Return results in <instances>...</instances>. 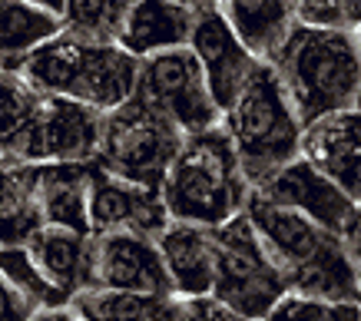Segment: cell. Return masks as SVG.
<instances>
[{
  "label": "cell",
  "mask_w": 361,
  "mask_h": 321,
  "mask_svg": "<svg viewBox=\"0 0 361 321\" xmlns=\"http://www.w3.org/2000/svg\"><path fill=\"white\" fill-rule=\"evenodd\" d=\"M37 4H47V7H63V0H37Z\"/></svg>",
  "instance_id": "29"
},
{
  "label": "cell",
  "mask_w": 361,
  "mask_h": 321,
  "mask_svg": "<svg viewBox=\"0 0 361 321\" xmlns=\"http://www.w3.org/2000/svg\"><path fill=\"white\" fill-rule=\"evenodd\" d=\"M66 20L73 30H83L90 37H103L110 30H120L133 0H63Z\"/></svg>",
  "instance_id": "25"
},
{
  "label": "cell",
  "mask_w": 361,
  "mask_h": 321,
  "mask_svg": "<svg viewBox=\"0 0 361 321\" xmlns=\"http://www.w3.org/2000/svg\"><path fill=\"white\" fill-rule=\"evenodd\" d=\"M298 11L315 27L338 30V27H348V23L355 27V20H358V0H298Z\"/></svg>",
  "instance_id": "27"
},
{
  "label": "cell",
  "mask_w": 361,
  "mask_h": 321,
  "mask_svg": "<svg viewBox=\"0 0 361 321\" xmlns=\"http://www.w3.org/2000/svg\"><path fill=\"white\" fill-rule=\"evenodd\" d=\"M176 153H179V139L173 122L146 103H130L116 110L103 130L106 166L136 186H159L173 166Z\"/></svg>",
  "instance_id": "7"
},
{
  "label": "cell",
  "mask_w": 361,
  "mask_h": 321,
  "mask_svg": "<svg viewBox=\"0 0 361 321\" xmlns=\"http://www.w3.org/2000/svg\"><path fill=\"white\" fill-rule=\"evenodd\" d=\"M99 139L97 116L77 100H40L33 122L23 136L17 156L20 159H80Z\"/></svg>",
  "instance_id": "10"
},
{
  "label": "cell",
  "mask_w": 361,
  "mask_h": 321,
  "mask_svg": "<svg viewBox=\"0 0 361 321\" xmlns=\"http://www.w3.org/2000/svg\"><path fill=\"white\" fill-rule=\"evenodd\" d=\"M186 7L176 0H133L130 13L120 27V44L126 54H149L159 46H176L189 37Z\"/></svg>",
  "instance_id": "15"
},
{
  "label": "cell",
  "mask_w": 361,
  "mask_h": 321,
  "mask_svg": "<svg viewBox=\"0 0 361 321\" xmlns=\"http://www.w3.org/2000/svg\"><path fill=\"white\" fill-rule=\"evenodd\" d=\"M269 315H272V318H341V315L355 318V305L302 295V298H279L272 308H269Z\"/></svg>",
  "instance_id": "26"
},
{
  "label": "cell",
  "mask_w": 361,
  "mask_h": 321,
  "mask_svg": "<svg viewBox=\"0 0 361 321\" xmlns=\"http://www.w3.org/2000/svg\"><path fill=\"white\" fill-rule=\"evenodd\" d=\"M239 159L232 143L216 130H199L166 172V212L219 225L239 206Z\"/></svg>",
  "instance_id": "3"
},
{
  "label": "cell",
  "mask_w": 361,
  "mask_h": 321,
  "mask_svg": "<svg viewBox=\"0 0 361 321\" xmlns=\"http://www.w3.org/2000/svg\"><path fill=\"white\" fill-rule=\"evenodd\" d=\"M163 265L183 295L212 291V235L196 225H176L159 239Z\"/></svg>",
  "instance_id": "18"
},
{
  "label": "cell",
  "mask_w": 361,
  "mask_h": 321,
  "mask_svg": "<svg viewBox=\"0 0 361 321\" xmlns=\"http://www.w3.org/2000/svg\"><path fill=\"white\" fill-rule=\"evenodd\" d=\"M269 202L288 206V209L302 212L305 219L318 222L322 229H329L338 239H355L358 235V212L355 199L348 192H341L331 179H325L308 159L285 163L275 172H269L262 192Z\"/></svg>",
  "instance_id": "9"
},
{
  "label": "cell",
  "mask_w": 361,
  "mask_h": 321,
  "mask_svg": "<svg viewBox=\"0 0 361 321\" xmlns=\"http://www.w3.org/2000/svg\"><path fill=\"white\" fill-rule=\"evenodd\" d=\"M56 30L50 13L23 0H0V60H17Z\"/></svg>",
  "instance_id": "21"
},
{
  "label": "cell",
  "mask_w": 361,
  "mask_h": 321,
  "mask_svg": "<svg viewBox=\"0 0 361 321\" xmlns=\"http://www.w3.org/2000/svg\"><path fill=\"white\" fill-rule=\"evenodd\" d=\"M37 209H40V219H47L50 225H66L73 232L87 235V169L73 163L37 169Z\"/></svg>",
  "instance_id": "17"
},
{
  "label": "cell",
  "mask_w": 361,
  "mask_h": 321,
  "mask_svg": "<svg viewBox=\"0 0 361 321\" xmlns=\"http://www.w3.org/2000/svg\"><path fill=\"white\" fill-rule=\"evenodd\" d=\"M90 272L103 288H126V291H146V295H166V298L173 285L159 248H153L142 235L123 232V229L99 239V245L90 255Z\"/></svg>",
  "instance_id": "11"
},
{
  "label": "cell",
  "mask_w": 361,
  "mask_h": 321,
  "mask_svg": "<svg viewBox=\"0 0 361 321\" xmlns=\"http://www.w3.org/2000/svg\"><path fill=\"white\" fill-rule=\"evenodd\" d=\"M282 275L272 265L249 219H229L212 235V295L235 315L262 318L282 298Z\"/></svg>",
  "instance_id": "6"
},
{
  "label": "cell",
  "mask_w": 361,
  "mask_h": 321,
  "mask_svg": "<svg viewBox=\"0 0 361 321\" xmlns=\"http://www.w3.org/2000/svg\"><path fill=\"white\" fill-rule=\"evenodd\" d=\"M87 215L97 229H136L149 232L166 222V206L153 189L136 186L130 179L106 176L99 169L87 172Z\"/></svg>",
  "instance_id": "13"
},
{
  "label": "cell",
  "mask_w": 361,
  "mask_h": 321,
  "mask_svg": "<svg viewBox=\"0 0 361 321\" xmlns=\"http://www.w3.org/2000/svg\"><path fill=\"white\" fill-rule=\"evenodd\" d=\"M27 77L37 87L66 93L77 103L116 106L130 96L133 83H136V63L126 50L63 40V44L30 54Z\"/></svg>",
  "instance_id": "4"
},
{
  "label": "cell",
  "mask_w": 361,
  "mask_h": 321,
  "mask_svg": "<svg viewBox=\"0 0 361 321\" xmlns=\"http://www.w3.org/2000/svg\"><path fill=\"white\" fill-rule=\"evenodd\" d=\"M140 89L146 106H153L183 130L199 133V130H209L216 120V100L209 93L196 54H186V50L156 54L142 70Z\"/></svg>",
  "instance_id": "8"
},
{
  "label": "cell",
  "mask_w": 361,
  "mask_h": 321,
  "mask_svg": "<svg viewBox=\"0 0 361 321\" xmlns=\"http://www.w3.org/2000/svg\"><path fill=\"white\" fill-rule=\"evenodd\" d=\"M275 54L285 87L305 122L351 106L358 93V50L348 34L329 27H298L288 30Z\"/></svg>",
  "instance_id": "2"
},
{
  "label": "cell",
  "mask_w": 361,
  "mask_h": 321,
  "mask_svg": "<svg viewBox=\"0 0 361 321\" xmlns=\"http://www.w3.org/2000/svg\"><path fill=\"white\" fill-rule=\"evenodd\" d=\"M232 34L255 54H275L288 37V0H226Z\"/></svg>",
  "instance_id": "19"
},
{
  "label": "cell",
  "mask_w": 361,
  "mask_h": 321,
  "mask_svg": "<svg viewBox=\"0 0 361 321\" xmlns=\"http://www.w3.org/2000/svg\"><path fill=\"white\" fill-rule=\"evenodd\" d=\"M80 315L90 318H163L176 315V305L166 295H146V291H126V288H103L90 291L77 305Z\"/></svg>",
  "instance_id": "22"
},
{
  "label": "cell",
  "mask_w": 361,
  "mask_h": 321,
  "mask_svg": "<svg viewBox=\"0 0 361 321\" xmlns=\"http://www.w3.org/2000/svg\"><path fill=\"white\" fill-rule=\"evenodd\" d=\"M37 106H40V96H33L30 89L17 83V80L0 77V149L4 153L17 156Z\"/></svg>",
  "instance_id": "24"
},
{
  "label": "cell",
  "mask_w": 361,
  "mask_h": 321,
  "mask_svg": "<svg viewBox=\"0 0 361 321\" xmlns=\"http://www.w3.org/2000/svg\"><path fill=\"white\" fill-rule=\"evenodd\" d=\"M30 258L44 272L50 285H56L63 295L77 291L80 282L90 275V252L83 242V232H73L66 225H50L30 232Z\"/></svg>",
  "instance_id": "16"
},
{
  "label": "cell",
  "mask_w": 361,
  "mask_h": 321,
  "mask_svg": "<svg viewBox=\"0 0 361 321\" xmlns=\"http://www.w3.org/2000/svg\"><path fill=\"white\" fill-rule=\"evenodd\" d=\"M0 275L20 291L23 301L33 311L56 308L63 301V291L56 285H50L44 278V272L37 268V262L30 258V252H23L17 245H0Z\"/></svg>",
  "instance_id": "23"
},
{
  "label": "cell",
  "mask_w": 361,
  "mask_h": 321,
  "mask_svg": "<svg viewBox=\"0 0 361 321\" xmlns=\"http://www.w3.org/2000/svg\"><path fill=\"white\" fill-rule=\"evenodd\" d=\"M232 139L235 156L249 176H265L292 163L298 149L295 116L285 103L279 80L265 67H252L245 87L232 100Z\"/></svg>",
  "instance_id": "5"
},
{
  "label": "cell",
  "mask_w": 361,
  "mask_h": 321,
  "mask_svg": "<svg viewBox=\"0 0 361 321\" xmlns=\"http://www.w3.org/2000/svg\"><path fill=\"white\" fill-rule=\"evenodd\" d=\"M308 163L351 199L358 196V113L335 110L315 120L305 139Z\"/></svg>",
  "instance_id": "14"
},
{
  "label": "cell",
  "mask_w": 361,
  "mask_h": 321,
  "mask_svg": "<svg viewBox=\"0 0 361 321\" xmlns=\"http://www.w3.org/2000/svg\"><path fill=\"white\" fill-rule=\"evenodd\" d=\"M249 222L262 239L265 252L279 268L282 282L302 288V295L345 301L355 298V272L348 255L341 252V239L305 219L302 212L255 196L249 206Z\"/></svg>",
  "instance_id": "1"
},
{
  "label": "cell",
  "mask_w": 361,
  "mask_h": 321,
  "mask_svg": "<svg viewBox=\"0 0 361 321\" xmlns=\"http://www.w3.org/2000/svg\"><path fill=\"white\" fill-rule=\"evenodd\" d=\"M30 305L23 301V295L17 288L7 282V278L0 275V318H23V315H30Z\"/></svg>",
  "instance_id": "28"
},
{
  "label": "cell",
  "mask_w": 361,
  "mask_h": 321,
  "mask_svg": "<svg viewBox=\"0 0 361 321\" xmlns=\"http://www.w3.org/2000/svg\"><path fill=\"white\" fill-rule=\"evenodd\" d=\"M40 222L37 209V169L0 166V245L30 239Z\"/></svg>",
  "instance_id": "20"
},
{
  "label": "cell",
  "mask_w": 361,
  "mask_h": 321,
  "mask_svg": "<svg viewBox=\"0 0 361 321\" xmlns=\"http://www.w3.org/2000/svg\"><path fill=\"white\" fill-rule=\"evenodd\" d=\"M192 44H196L199 67L206 70V83L212 100H216V110H229L232 100L239 96V89L245 87V80H249L255 63L249 60L242 40L232 34L226 17H219V13L196 17Z\"/></svg>",
  "instance_id": "12"
}]
</instances>
